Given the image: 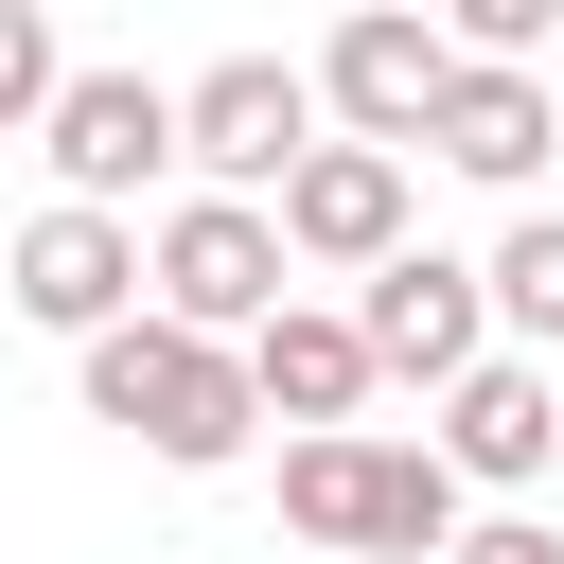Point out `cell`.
I'll list each match as a JSON object with an SVG mask.
<instances>
[{
    "instance_id": "1",
    "label": "cell",
    "mask_w": 564,
    "mask_h": 564,
    "mask_svg": "<svg viewBox=\"0 0 564 564\" xmlns=\"http://www.w3.org/2000/svg\"><path fill=\"white\" fill-rule=\"evenodd\" d=\"M88 423H123V441H141V458H176V476H229V458H247V423H264V370H247V335L123 317V335H88Z\"/></svg>"
},
{
    "instance_id": "2",
    "label": "cell",
    "mask_w": 564,
    "mask_h": 564,
    "mask_svg": "<svg viewBox=\"0 0 564 564\" xmlns=\"http://www.w3.org/2000/svg\"><path fill=\"white\" fill-rule=\"evenodd\" d=\"M141 282H159V247H141L123 212H88V194H35V212H18V317H35V335L88 352V335L141 317Z\"/></svg>"
},
{
    "instance_id": "3",
    "label": "cell",
    "mask_w": 564,
    "mask_h": 564,
    "mask_svg": "<svg viewBox=\"0 0 564 564\" xmlns=\"http://www.w3.org/2000/svg\"><path fill=\"white\" fill-rule=\"evenodd\" d=\"M441 88H458V35H441L423 0H352V18H335V53H317L335 141H423V123H441Z\"/></svg>"
},
{
    "instance_id": "4",
    "label": "cell",
    "mask_w": 564,
    "mask_h": 564,
    "mask_svg": "<svg viewBox=\"0 0 564 564\" xmlns=\"http://www.w3.org/2000/svg\"><path fill=\"white\" fill-rule=\"evenodd\" d=\"M35 159H53V194L123 212L159 159H194V88H159V70H70V106L35 123Z\"/></svg>"
},
{
    "instance_id": "5",
    "label": "cell",
    "mask_w": 564,
    "mask_h": 564,
    "mask_svg": "<svg viewBox=\"0 0 564 564\" xmlns=\"http://www.w3.org/2000/svg\"><path fill=\"white\" fill-rule=\"evenodd\" d=\"M282 212L264 194H194V212H159V317H194V335H264L282 317Z\"/></svg>"
},
{
    "instance_id": "6",
    "label": "cell",
    "mask_w": 564,
    "mask_h": 564,
    "mask_svg": "<svg viewBox=\"0 0 564 564\" xmlns=\"http://www.w3.org/2000/svg\"><path fill=\"white\" fill-rule=\"evenodd\" d=\"M317 70H282V53H229V70H194V176L212 194H264L282 212V176L317 159Z\"/></svg>"
},
{
    "instance_id": "7",
    "label": "cell",
    "mask_w": 564,
    "mask_h": 564,
    "mask_svg": "<svg viewBox=\"0 0 564 564\" xmlns=\"http://www.w3.org/2000/svg\"><path fill=\"white\" fill-rule=\"evenodd\" d=\"M370 352H388V388H458V370H494V264H441V247H405V264H370Z\"/></svg>"
},
{
    "instance_id": "8",
    "label": "cell",
    "mask_w": 564,
    "mask_h": 564,
    "mask_svg": "<svg viewBox=\"0 0 564 564\" xmlns=\"http://www.w3.org/2000/svg\"><path fill=\"white\" fill-rule=\"evenodd\" d=\"M282 247L300 264H405V141H317L300 176H282Z\"/></svg>"
},
{
    "instance_id": "9",
    "label": "cell",
    "mask_w": 564,
    "mask_h": 564,
    "mask_svg": "<svg viewBox=\"0 0 564 564\" xmlns=\"http://www.w3.org/2000/svg\"><path fill=\"white\" fill-rule=\"evenodd\" d=\"M546 141H564V88H546V70H494V53H458V88H441L423 159H441V176H476V194H529V176H546Z\"/></svg>"
},
{
    "instance_id": "10",
    "label": "cell",
    "mask_w": 564,
    "mask_h": 564,
    "mask_svg": "<svg viewBox=\"0 0 564 564\" xmlns=\"http://www.w3.org/2000/svg\"><path fill=\"white\" fill-rule=\"evenodd\" d=\"M441 458H458L476 494H529V476L564 458V370H546V352L458 370V388H441Z\"/></svg>"
},
{
    "instance_id": "11",
    "label": "cell",
    "mask_w": 564,
    "mask_h": 564,
    "mask_svg": "<svg viewBox=\"0 0 564 564\" xmlns=\"http://www.w3.org/2000/svg\"><path fill=\"white\" fill-rule=\"evenodd\" d=\"M247 370H264V423H282V441H335V423H352V405L388 388L370 317H300V300H282L264 335H247Z\"/></svg>"
},
{
    "instance_id": "12",
    "label": "cell",
    "mask_w": 564,
    "mask_h": 564,
    "mask_svg": "<svg viewBox=\"0 0 564 564\" xmlns=\"http://www.w3.org/2000/svg\"><path fill=\"white\" fill-rule=\"evenodd\" d=\"M370 511H388V441H370V423H335V441H282V529H300V546L370 564Z\"/></svg>"
},
{
    "instance_id": "13",
    "label": "cell",
    "mask_w": 564,
    "mask_h": 564,
    "mask_svg": "<svg viewBox=\"0 0 564 564\" xmlns=\"http://www.w3.org/2000/svg\"><path fill=\"white\" fill-rule=\"evenodd\" d=\"M494 335L564 370V212H511V247H494Z\"/></svg>"
},
{
    "instance_id": "14",
    "label": "cell",
    "mask_w": 564,
    "mask_h": 564,
    "mask_svg": "<svg viewBox=\"0 0 564 564\" xmlns=\"http://www.w3.org/2000/svg\"><path fill=\"white\" fill-rule=\"evenodd\" d=\"M70 106V53H53V0H0V123H53Z\"/></svg>"
},
{
    "instance_id": "15",
    "label": "cell",
    "mask_w": 564,
    "mask_h": 564,
    "mask_svg": "<svg viewBox=\"0 0 564 564\" xmlns=\"http://www.w3.org/2000/svg\"><path fill=\"white\" fill-rule=\"evenodd\" d=\"M441 35L494 53V70H529V53H564V0H441Z\"/></svg>"
},
{
    "instance_id": "16",
    "label": "cell",
    "mask_w": 564,
    "mask_h": 564,
    "mask_svg": "<svg viewBox=\"0 0 564 564\" xmlns=\"http://www.w3.org/2000/svg\"><path fill=\"white\" fill-rule=\"evenodd\" d=\"M458 564H564V529H546V511H476V529H458Z\"/></svg>"
},
{
    "instance_id": "17",
    "label": "cell",
    "mask_w": 564,
    "mask_h": 564,
    "mask_svg": "<svg viewBox=\"0 0 564 564\" xmlns=\"http://www.w3.org/2000/svg\"><path fill=\"white\" fill-rule=\"evenodd\" d=\"M546 88H564V53H546Z\"/></svg>"
}]
</instances>
